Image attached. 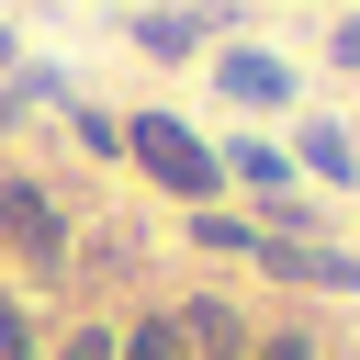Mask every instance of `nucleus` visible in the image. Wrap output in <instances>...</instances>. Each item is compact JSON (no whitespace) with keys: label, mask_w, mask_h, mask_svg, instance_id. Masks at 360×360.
<instances>
[{"label":"nucleus","mask_w":360,"mask_h":360,"mask_svg":"<svg viewBox=\"0 0 360 360\" xmlns=\"http://www.w3.org/2000/svg\"><path fill=\"white\" fill-rule=\"evenodd\" d=\"M124 146H135V158H146L169 191H214V158H202V146H191L169 112H135V124H124Z\"/></svg>","instance_id":"obj_1"},{"label":"nucleus","mask_w":360,"mask_h":360,"mask_svg":"<svg viewBox=\"0 0 360 360\" xmlns=\"http://www.w3.org/2000/svg\"><path fill=\"white\" fill-rule=\"evenodd\" d=\"M0 236H11V248H34V259H56V236H68V225H56V202H45L34 180H0Z\"/></svg>","instance_id":"obj_2"},{"label":"nucleus","mask_w":360,"mask_h":360,"mask_svg":"<svg viewBox=\"0 0 360 360\" xmlns=\"http://www.w3.org/2000/svg\"><path fill=\"white\" fill-rule=\"evenodd\" d=\"M225 101H248V112H270V101H292V79H281V56H225Z\"/></svg>","instance_id":"obj_3"},{"label":"nucleus","mask_w":360,"mask_h":360,"mask_svg":"<svg viewBox=\"0 0 360 360\" xmlns=\"http://www.w3.org/2000/svg\"><path fill=\"white\" fill-rule=\"evenodd\" d=\"M135 45H146V56H191V45H202V22H191V11H146V22H135Z\"/></svg>","instance_id":"obj_4"},{"label":"nucleus","mask_w":360,"mask_h":360,"mask_svg":"<svg viewBox=\"0 0 360 360\" xmlns=\"http://www.w3.org/2000/svg\"><path fill=\"white\" fill-rule=\"evenodd\" d=\"M180 338H202L214 360H236V315H225V304H191V315H180Z\"/></svg>","instance_id":"obj_5"},{"label":"nucleus","mask_w":360,"mask_h":360,"mask_svg":"<svg viewBox=\"0 0 360 360\" xmlns=\"http://www.w3.org/2000/svg\"><path fill=\"white\" fill-rule=\"evenodd\" d=\"M304 169H315V180H349V135H326V124H304Z\"/></svg>","instance_id":"obj_6"},{"label":"nucleus","mask_w":360,"mask_h":360,"mask_svg":"<svg viewBox=\"0 0 360 360\" xmlns=\"http://www.w3.org/2000/svg\"><path fill=\"white\" fill-rule=\"evenodd\" d=\"M112 360H180V326H135V338H124Z\"/></svg>","instance_id":"obj_7"},{"label":"nucleus","mask_w":360,"mask_h":360,"mask_svg":"<svg viewBox=\"0 0 360 360\" xmlns=\"http://www.w3.org/2000/svg\"><path fill=\"white\" fill-rule=\"evenodd\" d=\"M0 360H34V326L11 315V292H0Z\"/></svg>","instance_id":"obj_8"},{"label":"nucleus","mask_w":360,"mask_h":360,"mask_svg":"<svg viewBox=\"0 0 360 360\" xmlns=\"http://www.w3.org/2000/svg\"><path fill=\"white\" fill-rule=\"evenodd\" d=\"M56 360H112V338H68V349H56Z\"/></svg>","instance_id":"obj_9"},{"label":"nucleus","mask_w":360,"mask_h":360,"mask_svg":"<svg viewBox=\"0 0 360 360\" xmlns=\"http://www.w3.org/2000/svg\"><path fill=\"white\" fill-rule=\"evenodd\" d=\"M338 68H360V22H338Z\"/></svg>","instance_id":"obj_10"},{"label":"nucleus","mask_w":360,"mask_h":360,"mask_svg":"<svg viewBox=\"0 0 360 360\" xmlns=\"http://www.w3.org/2000/svg\"><path fill=\"white\" fill-rule=\"evenodd\" d=\"M259 360H315V349H259Z\"/></svg>","instance_id":"obj_11"},{"label":"nucleus","mask_w":360,"mask_h":360,"mask_svg":"<svg viewBox=\"0 0 360 360\" xmlns=\"http://www.w3.org/2000/svg\"><path fill=\"white\" fill-rule=\"evenodd\" d=\"M0 68H11V34H0Z\"/></svg>","instance_id":"obj_12"}]
</instances>
